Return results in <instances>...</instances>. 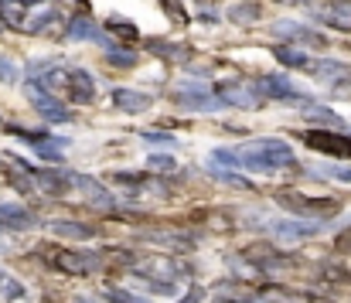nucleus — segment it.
<instances>
[{"label":"nucleus","mask_w":351,"mask_h":303,"mask_svg":"<svg viewBox=\"0 0 351 303\" xmlns=\"http://www.w3.org/2000/svg\"><path fill=\"white\" fill-rule=\"evenodd\" d=\"M239 160L245 171H259V174H269V171H280V167H293L297 157H293V147L283 143V140H249L239 147Z\"/></svg>","instance_id":"f257e3e1"},{"label":"nucleus","mask_w":351,"mask_h":303,"mask_svg":"<svg viewBox=\"0 0 351 303\" xmlns=\"http://www.w3.org/2000/svg\"><path fill=\"white\" fill-rule=\"evenodd\" d=\"M0 17L17 31H45L58 21L55 0H0Z\"/></svg>","instance_id":"f03ea898"},{"label":"nucleus","mask_w":351,"mask_h":303,"mask_svg":"<svg viewBox=\"0 0 351 303\" xmlns=\"http://www.w3.org/2000/svg\"><path fill=\"white\" fill-rule=\"evenodd\" d=\"M174 102L184 106V109H198V112H212V109L229 106L222 96H215V93H212L208 86H202V82H184V86H178V89H174Z\"/></svg>","instance_id":"7ed1b4c3"},{"label":"nucleus","mask_w":351,"mask_h":303,"mask_svg":"<svg viewBox=\"0 0 351 303\" xmlns=\"http://www.w3.org/2000/svg\"><path fill=\"white\" fill-rule=\"evenodd\" d=\"M51 263L55 269H65V273H75V276H89L103 266V256L99 252H72V249H58L51 252Z\"/></svg>","instance_id":"20e7f679"},{"label":"nucleus","mask_w":351,"mask_h":303,"mask_svg":"<svg viewBox=\"0 0 351 303\" xmlns=\"http://www.w3.org/2000/svg\"><path fill=\"white\" fill-rule=\"evenodd\" d=\"M304 140H307V147H314V150H321V154L351 157V140L341 136V133H335V130H311V133H304Z\"/></svg>","instance_id":"39448f33"},{"label":"nucleus","mask_w":351,"mask_h":303,"mask_svg":"<svg viewBox=\"0 0 351 303\" xmlns=\"http://www.w3.org/2000/svg\"><path fill=\"white\" fill-rule=\"evenodd\" d=\"M276 202L297 215H331L338 211V202L335 198H304V195H276Z\"/></svg>","instance_id":"423d86ee"},{"label":"nucleus","mask_w":351,"mask_h":303,"mask_svg":"<svg viewBox=\"0 0 351 303\" xmlns=\"http://www.w3.org/2000/svg\"><path fill=\"white\" fill-rule=\"evenodd\" d=\"M65 96L69 102H93L96 99V82H93V75L86 72V69H72L69 75H65Z\"/></svg>","instance_id":"0eeeda50"},{"label":"nucleus","mask_w":351,"mask_h":303,"mask_svg":"<svg viewBox=\"0 0 351 303\" xmlns=\"http://www.w3.org/2000/svg\"><path fill=\"white\" fill-rule=\"evenodd\" d=\"M27 96H31V102H34V109H38L45 119H51V123H65V119L72 116L62 102L55 99V96H48L41 86H31V89H27Z\"/></svg>","instance_id":"6e6552de"},{"label":"nucleus","mask_w":351,"mask_h":303,"mask_svg":"<svg viewBox=\"0 0 351 303\" xmlns=\"http://www.w3.org/2000/svg\"><path fill=\"white\" fill-rule=\"evenodd\" d=\"M256 93L266 99H300V89L287 79V75H266L256 82Z\"/></svg>","instance_id":"1a4fd4ad"},{"label":"nucleus","mask_w":351,"mask_h":303,"mask_svg":"<svg viewBox=\"0 0 351 303\" xmlns=\"http://www.w3.org/2000/svg\"><path fill=\"white\" fill-rule=\"evenodd\" d=\"M269 228H273L276 239H283V242H297V239H311V235H317V232H321V221H290V218H280V221H273Z\"/></svg>","instance_id":"9d476101"},{"label":"nucleus","mask_w":351,"mask_h":303,"mask_svg":"<svg viewBox=\"0 0 351 303\" xmlns=\"http://www.w3.org/2000/svg\"><path fill=\"white\" fill-rule=\"evenodd\" d=\"M31 178L51 195H62V191H69V184H75V174H62V171H34L31 167Z\"/></svg>","instance_id":"9b49d317"},{"label":"nucleus","mask_w":351,"mask_h":303,"mask_svg":"<svg viewBox=\"0 0 351 303\" xmlns=\"http://www.w3.org/2000/svg\"><path fill=\"white\" fill-rule=\"evenodd\" d=\"M75 188H82V195H86L93 204H99V208H113V204H117V202H113V195H110V191H106V188H103L96 178L75 174Z\"/></svg>","instance_id":"f8f14e48"},{"label":"nucleus","mask_w":351,"mask_h":303,"mask_svg":"<svg viewBox=\"0 0 351 303\" xmlns=\"http://www.w3.org/2000/svg\"><path fill=\"white\" fill-rule=\"evenodd\" d=\"M113 102L123 112H147L154 99L147 93H136V89H113Z\"/></svg>","instance_id":"ddd939ff"},{"label":"nucleus","mask_w":351,"mask_h":303,"mask_svg":"<svg viewBox=\"0 0 351 303\" xmlns=\"http://www.w3.org/2000/svg\"><path fill=\"white\" fill-rule=\"evenodd\" d=\"M34 225V215L17 208V204H0V232L3 228H31Z\"/></svg>","instance_id":"4468645a"},{"label":"nucleus","mask_w":351,"mask_h":303,"mask_svg":"<svg viewBox=\"0 0 351 303\" xmlns=\"http://www.w3.org/2000/svg\"><path fill=\"white\" fill-rule=\"evenodd\" d=\"M311 72H317V79L324 82H341V79H351V69L341 65V62H311L307 65Z\"/></svg>","instance_id":"2eb2a0df"},{"label":"nucleus","mask_w":351,"mask_h":303,"mask_svg":"<svg viewBox=\"0 0 351 303\" xmlns=\"http://www.w3.org/2000/svg\"><path fill=\"white\" fill-rule=\"evenodd\" d=\"M222 99L229 102V106H256L259 93H256L252 86H239V82H232V86H222Z\"/></svg>","instance_id":"dca6fc26"},{"label":"nucleus","mask_w":351,"mask_h":303,"mask_svg":"<svg viewBox=\"0 0 351 303\" xmlns=\"http://www.w3.org/2000/svg\"><path fill=\"white\" fill-rule=\"evenodd\" d=\"M273 55H276V62H280V65H290V69H307V65H311V58H307L304 51H297V48H287V45L273 48Z\"/></svg>","instance_id":"f3484780"},{"label":"nucleus","mask_w":351,"mask_h":303,"mask_svg":"<svg viewBox=\"0 0 351 303\" xmlns=\"http://www.w3.org/2000/svg\"><path fill=\"white\" fill-rule=\"evenodd\" d=\"M307 119H317V123H328V126H345V119L338 116V112H331V109H324V106H314V102L307 99V106L300 109Z\"/></svg>","instance_id":"a211bd4d"},{"label":"nucleus","mask_w":351,"mask_h":303,"mask_svg":"<svg viewBox=\"0 0 351 303\" xmlns=\"http://www.w3.org/2000/svg\"><path fill=\"white\" fill-rule=\"evenodd\" d=\"M69 34H72V38H93V41H99V45H110V41L96 31V24H93V21H86V17L72 21V24H69Z\"/></svg>","instance_id":"6ab92c4d"},{"label":"nucleus","mask_w":351,"mask_h":303,"mask_svg":"<svg viewBox=\"0 0 351 303\" xmlns=\"http://www.w3.org/2000/svg\"><path fill=\"white\" fill-rule=\"evenodd\" d=\"M51 232L62 239H93V232L86 225H75V221H51Z\"/></svg>","instance_id":"aec40b11"},{"label":"nucleus","mask_w":351,"mask_h":303,"mask_svg":"<svg viewBox=\"0 0 351 303\" xmlns=\"http://www.w3.org/2000/svg\"><path fill=\"white\" fill-rule=\"evenodd\" d=\"M266 297L276 303H311L314 297L311 293H297V290H283V287H269L266 290Z\"/></svg>","instance_id":"412c9836"},{"label":"nucleus","mask_w":351,"mask_h":303,"mask_svg":"<svg viewBox=\"0 0 351 303\" xmlns=\"http://www.w3.org/2000/svg\"><path fill=\"white\" fill-rule=\"evenodd\" d=\"M62 147H65L62 140H51V136H48V140L34 143V154L45 157V160H51V164H58V160H62Z\"/></svg>","instance_id":"4be33fe9"},{"label":"nucleus","mask_w":351,"mask_h":303,"mask_svg":"<svg viewBox=\"0 0 351 303\" xmlns=\"http://www.w3.org/2000/svg\"><path fill=\"white\" fill-rule=\"evenodd\" d=\"M276 31H283V34H293V38H300V41H314V45H324V41H321V34H314L311 27H300V24H276Z\"/></svg>","instance_id":"5701e85b"},{"label":"nucleus","mask_w":351,"mask_h":303,"mask_svg":"<svg viewBox=\"0 0 351 303\" xmlns=\"http://www.w3.org/2000/svg\"><path fill=\"white\" fill-rule=\"evenodd\" d=\"M150 48L164 58H174V62H184L188 58V48L184 45H164V41H150Z\"/></svg>","instance_id":"b1692460"},{"label":"nucleus","mask_w":351,"mask_h":303,"mask_svg":"<svg viewBox=\"0 0 351 303\" xmlns=\"http://www.w3.org/2000/svg\"><path fill=\"white\" fill-rule=\"evenodd\" d=\"M147 167L157 171V174H171V171L178 167V160H174L171 154H150V157H147Z\"/></svg>","instance_id":"393cba45"},{"label":"nucleus","mask_w":351,"mask_h":303,"mask_svg":"<svg viewBox=\"0 0 351 303\" xmlns=\"http://www.w3.org/2000/svg\"><path fill=\"white\" fill-rule=\"evenodd\" d=\"M0 297H7V300H21V297H24V287H21L14 276H3V273H0Z\"/></svg>","instance_id":"a878e982"},{"label":"nucleus","mask_w":351,"mask_h":303,"mask_svg":"<svg viewBox=\"0 0 351 303\" xmlns=\"http://www.w3.org/2000/svg\"><path fill=\"white\" fill-rule=\"evenodd\" d=\"M106 300L110 303H147L143 297H136V293H130V290H119V287H110V290H106Z\"/></svg>","instance_id":"bb28decb"},{"label":"nucleus","mask_w":351,"mask_h":303,"mask_svg":"<svg viewBox=\"0 0 351 303\" xmlns=\"http://www.w3.org/2000/svg\"><path fill=\"white\" fill-rule=\"evenodd\" d=\"M212 164H215V167H235V164H242V160L235 157L232 150H222V147H219V150H212Z\"/></svg>","instance_id":"cd10ccee"},{"label":"nucleus","mask_w":351,"mask_h":303,"mask_svg":"<svg viewBox=\"0 0 351 303\" xmlns=\"http://www.w3.org/2000/svg\"><path fill=\"white\" fill-rule=\"evenodd\" d=\"M0 82H17V65L0 58Z\"/></svg>","instance_id":"c85d7f7f"},{"label":"nucleus","mask_w":351,"mask_h":303,"mask_svg":"<svg viewBox=\"0 0 351 303\" xmlns=\"http://www.w3.org/2000/svg\"><path fill=\"white\" fill-rule=\"evenodd\" d=\"M321 174L335 181H351V167H321Z\"/></svg>","instance_id":"c756f323"},{"label":"nucleus","mask_w":351,"mask_h":303,"mask_svg":"<svg viewBox=\"0 0 351 303\" xmlns=\"http://www.w3.org/2000/svg\"><path fill=\"white\" fill-rule=\"evenodd\" d=\"M140 136H143V140H150V143H174V140H171V133H160V130H143Z\"/></svg>","instance_id":"7c9ffc66"},{"label":"nucleus","mask_w":351,"mask_h":303,"mask_svg":"<svg viewBox=\"0 0 351 303\" xmlns=\"http://www.w3.org/2000/svg\"><path fill=\"white\" fill-rule=\"evenodd\" d=\"M110 27H113V31H119L123 38H136V27H133V24H123V21H117V17L110 21Z\"/></svg>","instance_id":"2f4dec72"},{"label":"nucleus","mask_w":351,"mask_h":303,"mask_svg":"<svg viewBox=\"0 0 351 303\" xmlns=\"http://www.w3.org/2000/svg\"><path fill=\"white\" fill-rule=\"evenodd\" d=\"M106 58H110L113 65H133V62H136L133 55H126V51H113V48H110V55H106Z\"/></svg>","instance_id":"473e14b6"},{"label":"nucleus","mask_w":351,"mask_h":303,"mask_svg":"<svg viewBox=\"0 0 351 303\" xmlns=\"http://www.w3.org/2000/svg\"><path fill=\"white\" fill-rule=\"evenodd\" d=\"M226 184H232V188H249V181L245 178H239V174H219Z\"/></svg>","instance_id":"72a5a7b5"},{"label":"nucleus","mask_w":351,"mask_h":303,"mask_svg":"<svg viewBox=\"0 0 351 303\" xmlns=\"http://www.w3.org/2000/svg\"><path fill=\"white\" fill-rule=\"evenodd\" d=\"M259 10L256 7H235V10H229V17H256Z\"/></svg>","instance_id":"f704fd0d"},{"label":"nucleus","mask_w":351,"mask_h":303,"mask_svg":"<svg viewBox=\"0 0 351 303\" xmlns=\"http://www.w3.org/2000/svg\"><path fill=\"white\" fill-rule=\"evenodd\" d=\"M202 300H205V290H202V287H195V290H191L181 303H202Z\"/></svg>","instance_id":"c9c22d12"}]
</instances>
